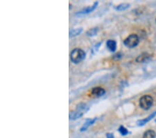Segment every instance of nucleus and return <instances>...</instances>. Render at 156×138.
<instances>
[{"label":"nucleus","mask_w":156,"mask_h":138,"mask_svg":"<svg viewBox=\"0 0 156 138\" xmlns=\"http://www.w3.org/2000/svg\"><path fill=\"white\" fill-rule=\"evenodd\" d=\"M90 110V107L84 102H81L78 104L76 110L74 111H71L69 115L70 120H77L82 117L85 113Z\"/></svg>","instance_id":"obj_1"},{"label":"nucleus","mask_w":156,"mask_h":138,"mask_svg":"<svg viewBox=\"0 0 156 138\" xmlns=\"http://www.w3.org/2000/svg\"><path fill=\"white\" fill-rule=\"evenodd\" d=\"M86 57V54L81 48H75L70 53V59L74 64H79Z\"/></svg>","instance_id":"obj_2"},{"label":"nucleus","mask_w":156,"mask_h":138,"mask_svg":"<svg viewBox=\"0 0 156 138\" xmlns=\"http://www.w3.org/2000/svg\"><path fill=\"white\" fill-rule=\"evenodd\" d=\"M153 104V98L149 95H145L140 99V106L144 110H148Z\"/></svg>","instance_id":"obj_3"},{"label":"nucleus","mask_w":156,"mask_h":138,"mask_svg":"<svg viewBox=\"0 0 156 138\" xmlns=\"http://www.w3.org/2000/svg\"><path fill=\"white\" fill-rule=\"evenodd\" d=\"M140 43V38L136 34H131L124 41V44L127 48H133Z\"/></svg>","instance_id":"obj_4"},{"label":"nucleus","mask_w":156,"mask_h":138,"mask_svg":"<svg viewBox=\"0 0 156 138\" xmlns=\"http://www.w3.org/2000/svg\"><path fill=\"white\" fill-rule=\"evenodd\" d=\"M98 4H99V2H98V1H96V2H94L93 4V5L91 6L86 7V8L83 9L82 11H79V12H77V14H76V16H83V15L89 14H90V13L93 12V11L96 9V7L98 6Z\"/></svg>","instance_id":"obj_5"},{"label":"nucleus","mask_w":156,"mask_h":138,"mask_svg":"<svg viewBox=\"0 0 156 138\" xmlns=\"http://www.w3.org/2000/svg\"><path fill=\"white\" fill-rule=\"evenodd\" d=\"M91 94H92V96L99 98V97L103 96V95L105 94V89L101 88V87H96L92 89Z\"/></svg>","instance_id":"obj_6"},{"label":"nucleus","mask_w":156,"mask_h":138,"mask_svg":"<svg viewBox=\"0 0 156 138\" xmlns=\"http://www.w3.org/2000/svg\"><path fill=\"white\" fill-rule=\"evenodd\" d=\"M155 116H156V112H154L152 113L151 115H150L148 117H146V119H141V120L137 121V126H144V125L147 124L148 122H149L150 121H151L153 118H154V117H155Z\"/></svg>","instance_id":"obj_7"},{"label":"nucleus","mask_w":156,"mask_h":138,"mask_svg":"<svg viewBox=\"0 0 156 138\" xmlns=\"http://www.w3.org/2000/svg\"><path fill=\"white\" fill-rule=\"evenodd\" d=\"M97 120V118H94V119H87L86 122H85V124L83 125L82 127L81 128V132H83V131H85L88 128L90 127V126H92V125H93L94 123H95L96 121Z\"/></svg>","instance_id":"obj_8"},{"label":"nucleus","mask_w":156,"mask_h":138,"mask_svg":"<svg viewBox=\"0 0 156 138\" xmlns=\"http://www.w3.org/2000/svg\"><path fill=\"white\" fill-rule=\"evenodd\" d=\"M106 47L110 51L114 53L117 50V43L114 40H108L106 42Z\"/></svg>","instance_id":"obj_9"},{"label":"nucleus","mask_w":156,"mask_h":138,"mask_svg":"<svg viewBox=\"0 0 156 138\" xmlns=\"http://www.w3.org/2000/svg\"><path fill=\"white\" fill-rule=\"evenodd\" d=\"M150 57H151V56L148 55V53H142V55H139L138 57H137L136 61L138 63L146 62V61L149 60Z\"/></svg>","instance_id":"obj_10"},{"label":"nucleus","mask_w":156,"mask_h":138,"mask_svg":"<svg viewBox=\"0 0 156 138\" xmlns=\"http://www.w3.org/2000/svg\"><path fill=\"white\" fill-rule=\"evenodd\" d=\"M82 31H83V28H77V29H72V30L70 31V34H69V36H70V38L79 36V35H80L81 33H82Z\"/></svg>","instance_id":"obj_11"},{"label":"nucleus","mask_w":156,"mask_h":138,"mask_svg":"<svg viewBox=\"0 0 156 138\" xmlns=\"http://www.w3.org/2000/svg\"><path fill=\"white\" fill-rule=\"evenodd\" d=\"M129 7H130L129 4L123 3V4H119L118 6H116L115 7V9L118 11H123L126 10V9H128Z\"/></svg>","instance_id":"obj_12"},{"label":"nucleus","mask_w":156,"mask_h":138,"mask_svg":"<svg viewBox=\"0 0 156 138\" xmlns=\"http://www.w3.org/2000/svg\"><path fill=\"white\" fill-rule=\"evenodd\" d=\"M156 136L155 132L153 130H148L143 135L142 138H155Z\"/></svg>","instance_id":"obj_13"},{"label":"nucleus","mask_w":156,"mask_h":138,"mask_svg":"<svg viewBox=\"0 0 156 138\" xmlns=\"http://www.w3.org/2000/svg\"><path fill=\"white\" fill-rule=\"evenodd\" d=\"M98 32H99V28L98 27H94L92 28V29H89V30L86 32V34L88 35V36L92 37L97 35Z\"/></svg>","instance_id":"obj_14"},{"label":"nucleus","mask_w":156,"mask_h":138,"mask_svg":"<svg viewBox=\"0 0 156 138\" xmlns=\"http://www.w3.org/2000/svg\"><path fill=\"white\" fill-rule=\"evenodd\" d=\"M118 131L119 132V133L122 135V136H126L128 134H129V131L126 128L124 127V126H121L119 128Z\"/></svg>","instance_id":"obj_15"},{"label":"nucleus","mask_w":156,"mask_h":138,"mask_svg":"<svg viewBox=\"0 0 156 138\" xmlns=\"http://www.w3.org/2000/svg\"><path fill=\"white\" fill-rule=\"evenodd\" d=\"M122 57V54L119 53L117 54H116V55L113 57V58H114L115 59H116V60H119V59H120Z\"/></svg>","instance_id":"obj_16"},{"label":"nucleus","mask_w":156,"mask_h":138,"mask_svg":"<svg viewBox=\"0 0 156 138\" xmlns=\"http://www.w3.org/2000/svg\"><path fill=\"white\" fill-rule=\"evenodd\" d=\"M101 43H102L100 42V43H99L95 45V46H94V49H93V51L94 52V53H96V52H97L98 49H99V48L100 47V45H101Z\"/></svg>","instance_id":"obj_17"},{"label":"nucleus","mask_w":156,"mask_h":138,"mask_svg":"<svg viewBox=\"0 0 156 138\" xmlns=\"http://www.w3.org/2000/svg\"><path fill=\"white\" fill-rule=\"evenodd\" d=\"M106 137L107 138H115L114 135L112 133H106Z\"/></svg>","instance_id":"obj_18"},{"label":"nucleus","mask_w":156,"mask_h":138,"mask_svg":"<svg viewBox=\"0 0 156 138\" xmlns=\"http://www.w3.org/2000/svg\"><path fill=\"white\" fill-rule=\"evenodd\" d=\"M155 123H156V119H155Z\"/></svg>","instance_id":"obj_19"},{"label":"nucleus","mask_w":156,"mask_h":138,"mask_svg":"<svg viewBox=\"0 0 156 138\" xmlns=\"http://www.w3.org/2000/svg\"><path fill=\"white\" fill-rule=\"evenodd\" d=\"M155 22H156V20H155Z\"/></svg>","instance_id":"obj_20"}]
</instances>
